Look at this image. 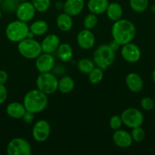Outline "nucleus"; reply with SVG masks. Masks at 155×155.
Listing matches in <instances>:
<instances>
[{
	"label": "nucleus",
	"instance_id": "15",
	"mask_svg": "<svg viewBox=\"0 0 155 155\" xmlns=\"http://www.w3.org/2000/svg\"><path fill=\"white\" fill-rule=\"evenodd\" d=\"M60 45V39L56 34H49L43 39L41 48L43 52L52 54L59 48Z\"/></svg>",
	"mask_w": 155,
	"mask_h": 155
},
{
	"label": "nucleus",
	"instance_id": "18",
	"mask_svg": "<svg viewBox=\"0 0 155 155\" xmlns=\"http://www.w3.org/2000/svg\"><path fill=\"white\" fill-rule=\"evenodd\" d=\"M26 110L24 104L17 101L9 103L6 107V113L13 119H21Z\"/></svg>",
	"mask_w": 155,
	"mask_h": 155
},
{
	"label": "nucleus",
	"instance_id": "11",
	"mask_svg": "<svg viewBox=\"0 0 155 155\" xmlns=\"http://www.w3.org/2000/svg\"><path fill=\"white\" fill-rule=\"evenodd\" d=\"M36 12L31 2L25 1L21 2L15 13L18 20L27 23L34 18Z\"/></svg>",
	"mask_w": 155,
	"mask_h": 155
},
{
	"label": "nucleus",
	"instance_id": "4",
	"mask_svg": "<svg viewBox=\"0 0 155 155\" xmlns=\"http://www.w3.org/2000/svg\"><path fill=\"white\" fill-rule=\"evenodd\" d=\"M30 29L26 22L16 20L9 23L5 28V36L12 42H19L27 38Z\"/></svg>",
	"mask_w": 155,
	"mask_h": 155
},
{
	"label": "nucleus",
	"instance_id": "6",
	"mask_svg": "<svg viewBox=\"0 0 155 155\" xmlns=\"http://www.w3.org/2000/svg\"><path fill=\"white\" fill-rule=\"evenodd\" d=\"M58 83L57 77L51 72L41 73L36 80V89L46 95H52L58 90Z\"/></svg>",
	"mask_w": 155,
	"mask_h": 155
},
{
	"label": "nucleus",
	"instance_id": "5",
	"mask_svg": "<svg viewBox=\"0 0 155 155\" xmlns=\"http://www.w3.org/2000/svg\"><path fill=\"white\" fill-rule=\"evenodd\" d=\"M18 50L22 57L26 59H36L43 52L41 43L33 38H25L18 44Z\"/></svg>",
	"mask_w": 155,
	"mask_h": 155
},
{
	"label": "nucleus",
	"instance_id": "14",
	"mask_svg": "<svg viewBox=\"0 0 155 155\" xmlns=\"http://www.w3.org/2000/svg\"><path fill=\"white\" fill-rule=\"evenodd\" d=\"M112 142L117 147L120 148H127L132 145V136L129 133L124 130H117L112 134Z\"/></svg>",
	"mask_w": 155,
	"mask_h": 155
},
{
	"label": "nucleus",
	"instance_id": "28",
	"mask_svg": "<svg viewBox=\"0 0 155 155\" xmlns=\"http://www.w3.org/2000/svg\"><path fill=\"white\" fill-rule=\"evenodd\" d=\"M20 3L19 0H3L1 2L2 8L7 13H12L16 12Z\"/></svg>",
	"mask_w": 155,
	"mask_h": 155
},
{
	"label": "nucleus",
	"instance_id": "41",
	"mask_svg": "<svg viewBox=\"0 0 155 155\" xmlns=\"http://www.w3.org/2000/svg\"><path fill=\"white\" fill-rule=\"evenodd\" d=\"M2 18V12H1V9H0V20H1Z\"/></svg>",
	"mask_w": 155,
	"mask_h": 155
},
{
	"label": "nucleus",
	"instance_id": "16",
	"mask_svg": "<svg viewBox=\"0 0 155 155\" xmlns=\"http://www.w3.org/2000/svg\"><path fill=\"white\" fill-rule=\"evenodd\" d=\"M84 8V0H65L64 2V12L70 16H78Z\"/></svg>",
	"mask_w": 155,
	"mask_h": 155
},
{
	"label": "nucleus",
	"instance_id": "12",
	"mask_svg": "<svg viewBox=\"0 0 155 155\" xmlns=\"http://www.w3.org/2000/svg\"><path fill=\"white\" fill-rule=\"evenodd\" d=\"M55 58L52 54L42 52L36 58L35 67L40 74L51 72L55 66Z\"/></svg>",
	"mask_w": 155,
	"mask_h": 155
},
{
	"label": "nucleus",
	"instance_id": "31",
	"mask_svg": "<svg viewBox=\"0 0 155 155\" xmlns=\"http://www.w3.org/2000/svg\"><path fill=\"white\" fill-rule=\"evenodd\" d=\"M131 136L134 142H141L145 138V132L144 129L141 128V127L132 128V132H131Z\"/></svg>",
	"mask_w": 155,
	"mask_h": 155
},
{
	"label": "nucleus",
	"instance_id": "19",
	"mask_svg": "<svg viewBox=\"0 0 155 155\" xmlns=\"http://www.w3.org/2000/svg\"><path fill=\"white\" fill-rule=\"evenodd\" d=\"M109 4L108 0H89L87 6L90 13L99 15L106 12Z\"/></svg>",
	"mask_w": 155,
	"mask_h": 155
},
{
	"label": "nucleus",
	"instance_id": "43",
	"mask_svg": "<svg viewBox=\"0 0 155 155\" xmlns=\"http://www.w3.org/2000/svg\"><path fill=\"white\" fill-rule=\"evenodd\" d=\"M2 0H0V4H1V2H2Z\"/></svg>",
	"mask_w": 155,
	"mask_h": 155
},
{
	"label": "nucleus",
	"instance_id": "10",
	"mask_svg": "<svg viewBox=\"0 0 155 155\" xmlns=\"http://www.w3.org/2000/svg\"><path fill=\"white\" fill-rule=\"evenodd\" d=\"M121 54L126 61L129 63H136L141 58V51L136 44L130 42L122 45Z\"/></svg>",
	"mask_w": 155,
	"mask_h": 155
},
{
	"label": "nucleus",
	"instance_id": "17",
	"mask_svg": "<svg viewBox=\"0 0 155 155\" xmlns=\"http://www.w3.org/2000/svg\"><path fill=\"white\" fill-rule=\"evenodd\" d=\"M126 85L131 92H139L142 90L144 83L139 74L130 73L126 77Z\"/></svg>",
	"mask_w": 155,
	"mask_h": 155
},
{
	"label": "nucleus",
	"instance_id": "38",
	"mask_svg": "<svg viewBox=\"0 0 155 155\" xmlns=\"http://www.w3.org/2000/svg\"><path fill=\"white\" fill-rule=\"evenodd\" d=\"M55 7H56V8L57 10H63L64 3L62 2V0H58V2L55 5Z\"/></svg>",
	"mask_w": 155,
	"mask_h": 155
},
{
	"label": "nucleus",
	"instance_id": "7",
	"mask_svg": "<svg viewBox=\"0 0 155 155\" xmlns=\"http://www.w3.org/2000/svg\"><path fill=\"white\" fill-rule=\"evenodd\" d=\"M121 118L124 125L129 128L141 127L144 122V115L141 111L135 107H129L123 110Z\"/></svg>",
	"mask_w": 155,
	"mask_h": 155
},
{
	"label": "nucleus",
	"instance_id": "13",
	"mask_svg": "<svg viewBox=\"0 0 155 155\" xmlns=\"http://www.w3.org/2000/svg\"><path fill=\"white\" fill-rule=\"evenodd\" d=\"M77 43L82 49H91L95 45V36L91 30L83 29L78 33Z\"/></svg>",
	"mask_w": 155,
	"mask_h": 155
},
{
	"label": "nucleus",
	"instance_id": "42",
	"mask_svg": "<svg viewBox=\"0 0 155 155\" xmlns=\"http://www.w3.org/2000/svg\"><path fill=\"white\" fill-rule=\"evenodd\" d=\"M20 2H25V1H28V0H19Z\"/></svg>",
	"mask_w": 155,
	"mask_h": 155
},
{
	"label": "nucleus",
	"instance_id": "1",
	"mask_svg": "<svg viewBox=\"0 0 155 155\" xmlns=\"http://www.w3.org/2000/svg\"><path fill=\"white\" fill-rule=\"evenodd\" d=\"M112 39L123 45L132 42L136 34V28L132 21L120 19L113 23L111 28Z\"/></svg>",
	"mask_w": 155,
	"mask_h": 155
},
{
	"label": "nucleus",
	"instance_id": "33",
	"mask_svg": "<svg viewBox=\"0 0 155 155\" xmlns=\"http://www.w3.org/2000/svg\"><path fill=\"white\" fill-rule=\"evenodd\" d=\"M140 104H141V107L144 110L148 111V110H151L153 108H155V104L153 99L149 98V97H144V98H141Z\"/></svg>",
	"mask_w": 155,
	"mask_h": 155
},
{
	"label": "nucleus",
	"instance_id": "27",
	"mask_svg": "<svg viewBox=\"0 0 155 155\" xmlns=\"http://www.w3.org/2000/svg\"><path fill=\"white\" fill-rule=\"evenodd\" d=\"M103 70L97 67L88 74V80L92 84H98L103 80Z\"/></svg>",
	"mask_w": 155,
	"mask_h": 155
},
{
	"label": "nucleus",
	"instance_id": "34",
	"mask_svg": "<svg viewBox=\"0 0 155 155\" xmlns=\"http://www.w3.org/2000/svg\"><path fill=\"white\" fill-rule=\"evenodd\" d=\"M35 117V114L29 110H26L25 114H24L23 117L21 119L23 120L26 124H30L33 120H34Z\"/></svg>",
	"mask_w": 155,
	"mask_h": 155
},
{
	"label": "nucleus",
	"instance_id": "22",
	"mask_svg": "<svg viewBox=\"0 0 155 155\" xmlns=\"http://www.w3.org/2000/svg\"><path fill=\"white\" fill-rule=\"evenodd\" d=\"M74 88V81L69 76H64L58 83V90L62 94L71 92Z\"/></svg>",
	"mask_w": 155,
	"mask_h": 155
},
{
	"label": "nucleus",
	"instance_id": "29",
	"mask_svg": "<svg viewBox=\"0 0 155 155\" xmlns=\"http://www.w3.org/2000/svg\"><path fill=\"white\" fill-rule=\"evenodd\" d=\"M97 22H98V18L97 15L94 14L90 13L85 16L83 21V25L85 29L88 30H92L97 26Z\"/></svg>",
	"mask_w": 155,
	"mask_h": 155
},
{
	"label": "nucleus",
	"instance_id": "20",
	"mask_svg": "<svg viewBox=\"0 0 155 155\" xmlns=\"http://www.w3.org/2000/svg\"><path fill=\"white\" fill-rule=\"evenodd\" d=\"M106 16L110 21H119L122 18L123 15L122 7L118 2H111L108 5L106 11Z\"/></svg>",
	"mask_w": 155,
	"mask_h": 155
},
{
	"label": "nucleus",
	"instance_id": "30",
	"mask_svg": "<svg viewBox=\"0 0 155 155\" xmlns=\"http://www.w3.org/2000/svg\"><path fill=\"white\" fill-rule=\"evenodd\" d=\"M33 5L38 12H46L50 8L51 0H31Z\"/></svg>",
	"mask_w": 155,
	"mask_h": 155
},
{
	"label": "nucleus",
	"instance_id": "24",
	"mask_svg": "<svg viewBox=\"0 0 155 155\" xmlns=\"http://www.w3.org/2000/svg\"><path fill=\"white\" fill-rule=\"evenodd\" d=\"M57 52L58 57L63 62L69 61L73 57V49L68 43L60 44L57 49Z\"/></svg>",
	"mask_w": 155,
	"mask_h": 155
},
{
	"label": "nucleus",
	"instance_id": "2",
	"mask_svg": "<svg viewBox=\"0 0 155 155\" xmlns=\"http://www.w3.org/2000/svg\"><path fill=\"white\" fill-rule=\"evenodd\" d=\"M23 104L27 110L34 114L40 113L48 105V97L38 89H32L24 95Z\"/></svg>",
	"mask_w": 155,
	"mask_h": 155
},
{
	"label": "nucleus",
	"instance_id": "35",
	"mask_svg": "<svg viewBox=\"0 0 155 155\" xmlns=\"http://www.w3.org/2000/svg\"><path fill=\"white\" fill-rule=\"evenodd\" d=\"M8 97V90L5 86L0 84V104H3L6 101Z\"/></svg>",
	"mask_w": 155,
	"mask_h": 155
},
{
	"label": "nucleus",
	"instance_id": "32",
	"mask_svg": "<svg viewBox=\"0 0 155 155\" xmlns=\"http://www.w3.org/2000/svg\"><path fill=\"white\" fill-rule=\"evenodd\" d=\"M109 124L111 130H114V131L121 129L122 126L123 124L121 116H119V115H113V116L111 117L109 121Z\"/></svg>",
	"mask_w": 155,
	"mask_h": 155
},
{
	"label": "nucleus",
	"instance_id": "23",
	"mask_svg": "<svg viewBox=\"0 0 155 155\" xmlns=\"http://www.w3.org/2000/svg\"><path fill=\"white\" fill-rule=\"evenodd\" d=\"M29 29L34 36H43L48 31L49 25L46 21L43 20H37L32 23L31 25L29 27Z\"/></svg>",
	"mask_w": 155,
	"mask_h": 155
},
{
	"label": "nucleus",
	"instance_id": "44",
	"mask_svg": "<svg viewBox=\"0 0 155 155\" xmlns=\"http://www.w3.org/2000/svg\"></svg>",
	"mask_w": 155,
	"mask_h": 155
},
{
	"label": "nucleus",
	"instance_id": "37",
	"mask_svg": "<svg viewBox=\"0 0 155 155\" xmlns=\"http://www.w3.org/2000/svg\"><path fill=\"white\" fill-rule=\"evenodd\" d=\"M108 45H109V46L114 51H117L120 47V44L118 42H116L115 40H114V39H112V40L109 42V44H108Z\"/></svg>",
	"mask_w": 155,
	"mask_h": 155
},
{
	"label": "nucleus",
	"instance_id": "21",
	"mask_svg": "<svg viewBox=\"0 0 155 155\" xmlns=\"http://www.w3.org/2000/svg\"><path fill=\"white\" fill-rule=\"evenodd\" d=\"M56 25L61 31H69L73 27L72 17L70 16L65 12L59 14L56 18Z\"/></svg>",
	"mask_w": 155,
	"mask_h": 155
},
{
	"label": "nucleus",
	"instance_id": "8",
	"mask_svg": "<svg viewBox=\"0 0 155 155\" xmlns=\"http://www.w3.org/2000/svg\"><path fill=\"white\" fill-rule=\"evenodd\" d=\"M6 152L9 155H30L32 154V148L25 139L15 138L8 144Z\"/></svg>",
	"mask_w": 155,
	"mask_h": 155
},
{
	"label": "nucleus",
	"instance_id": "9",
	"mask_svg": "<svg viewBox=\"0 0 155 155\" xmlns=\"http://www.w3.org/2000/svg\"><path fill=\"white\" fill-rule=\"evenodd\" d=\"M51 133L50 123L46 120L36 121L32 129L33 139L37 142H43L49 139Z\"/></svg>",
	"mask_w": 155,
	"mask_h": 155
},
{
	"label": "nucleus",
	"instance_id": "3",
	"mask_svg": "<svg viewBox=\"0 0 155 155\" xmlns=\"http://www.w3.org/2000/svg\"><path fill=\"white\" fill-rule=\"evenodd\" d=\"M115 58V51L107 44L99 45L94 51L93 55V61L96 66L101 68L103 71L109 68L113 64Z\"/></svg>",
	"mask_w": 155,
	"mask_h": 155
},
{
	"label": "nucleus",
	"instance_id": "36",
	"mask_svg": "<svg viewBox=\"0 0 155 155\" xmlns=\"http://www.w3.org/2000/svg\"><path fill=\"white\" fill-rule=\"evenodd\" d=\"M9 80V74L5 71L0 70V84L5 85Z\"/></svg>",
	"mask_w": 155,
	"mask_h": 155
},
{
	"label": "nucleus",
	"instance_id": "26",
	"mask_svg": "<svg viewBox=\"0 0 155 155\" xmlns=\"http://www.w3.org/2000/svg\"><path fill=\"white\" fill-rule=\"evenodd\" d=\"M149 0H129L130 8L137 13L144 12L148 6Z\"/></svg>",
	"mask_w": 155,
	"mask_h": 155
},
{
	"label": "nucleus",
	"instance_id": "39",
	"mask_svg": "<svg viewBox=\"0 0 155 155\" xmlns=\"http://www.w3.org/2000/svg\"><path fill=\"white\" fill-rule=\"evenodd\" d=\"M151 77H152V80H153V83H155V69L153 70V72H152Z\"/></svg>",
	"mask_w": 155,
	"mask_h": 155
},
{
	"label": "nucleus",
	"instance_id": "40",
	"mask_svg": "<svg viewBox=\"0 0 155 155\" xmlns=\"http://www.w3.org/2000/svg\"><path fill=\"white\" fill-rule=\"evenodd\" d=\"M152 11L155 12V6H153V7H152Z\"/></svg>",
	"mask_w": 155,
	"mask_h": 155
},
{
	"label": "nucleus",
	"instance_id": "25",
	"mask_svg": "<svg viewBox=\"0 0 155 155\" xmlns=\"http://www.w3.org/2000/svg\"><path fill=\"white\" fill-rule=\"evenodd\" d=\"M94 61L89 58H81L78 61L77 64V68L81 73L84 74H88L95 67H94Z\"/></svg>",
	"mask_w": 155,
	"mask_h": 155
}]
</instances>
